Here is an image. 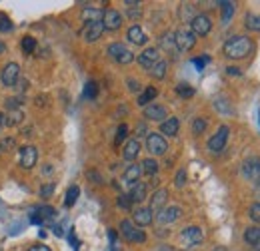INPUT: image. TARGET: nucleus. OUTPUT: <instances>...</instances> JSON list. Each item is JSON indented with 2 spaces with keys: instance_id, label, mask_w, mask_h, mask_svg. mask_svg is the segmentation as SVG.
<instances>
[{
  "instance_id": "nucleus-1",
  "label": "nucleus",
  "mask_w": 260,
  "mask_h": 251,
  "mask_svg": "<svg viewBox=\"0 0 260 251\" xmlns=\"http://www.w3.org/2000/svg\"><path fill=\"white\" fill-rule=\"evenodd\" d=\"M254 50V42L252 38L244 36V34H236V36H230L224 46H222V52L224 56L230 60H242V58H248Z\"/></svg>"
},
{
  "instance_id": "nucleus-2",
  "label": "nucleus",
  "mask_w": 260,
  "mask_h": 251,
  "mask_svg": "<svg viewBox=\"0 0 260 251\" xmlns=\"http://www.w3.org/2000/svg\"><path fill=\"white\" fill-rule=\"evenodd\" d=\"M118 229H120L122 237H124L126 241H130V243H144V241H146V233H144L142 229H138L130 220L120 221Z\"/></svg>"
},
{
  "instance_id": "nucleus-3",
  "label": "nucleus",
  "mask_w": 260,
  "mask_h": 251,
  "mask_svg": "<svg viewBox=\"0 0 260 251\" xmlns=\"http://www.w3.org/2000/svg\"><path fill=\"white\" fill-rule=\"evenodd\" d=\"M146 150L152 156H164L166 150H168V142L158 132H148V136H146Z\"/></svg>"
},
{
  "instance_id": "nucleus-4",
  "label": "nucleus",
  "mask_w": 260,
  "mask_h": 251,
  "mask_svg": "<svg viewBox=\"0 0 260 251\" xmlns=\"http://www.w3.org/2000/svg\"><path fill=\"white\" fill-rule=\"evenodd\" d=\"M174 44L178 52H190L196 46V36L188 28H180L174 32Z\"/></svg>"
},
{
  "instance_id": "nucleus-5",
  "label": "nucleus",
  "mask_w": 260,
  "mask_h": 251,
  "mask_svg": "<svg viewBox=\"0 0 260 251\" xmlns=\"http://www.w3.org/2000/svg\"><path fill=\"white\" fill-rule=\"evenodd\" d=\"M106 52H108V56H110L112 60H116L118 64L134 62V54L130 52L124 44H120V42H112V44L106 48Z\"/></svg>"
},
{
  "instance_id": "nucleus-6",
  "label": "nucleus",
  "mask_w": 260,
  "mask_h": 251,
  "mask_svg": "<svg viewBox=\"0 0 260 251\" xmlns=\"http://www.w3.org/2000/svg\"><path fill=\"white\" fill-rule=\"evenodd\" d=\"M204 239V233L198 225H188L180 231V241L184 243V247H194V245H200Z\"/></svg>"
},
{
  "instance_id": "nucleus-7",
  "label": "nucleus",
  "mask_w": 260,
  "mask_h": 251,
  "mask_svg": "<svg viewBox=\"0 0 260 251\" xmlns=\"http://www.w3.org/2000/svg\"><path fill=\"white\" fill-rule=\"evenodd\" d=\"M242 176L248 182L260 186V157H248L242 161Z\"/></svg>"
},
{
  "instance_id": "nucleus-8",
  "label": "nucleus",
  "mask_w": 260,
  "mask_h": 251,
  "mask_svg": "<svg viewBox=\"0 0 260 251\" xmlns=\"http://www.w3.org/2000/svg\"><path fill=\"white\" fill-rule=\"evenodd\" d=\"M18 78H20V66L16 62H8L0 72V80L6 88H14L18 84Z\"/></svg>"
},
{
  "instance_id": "nucleus-9",
  "label": "nucleus",
  "mask_w": 260,
  "mask_h": 251,
  "mask_svg": "<svg viewBox=\"0 0 260 251\" xmlns=\"http://www.w3.org/2000/svg\"><path fill=\"white\" fill-rule=\"evenodd\" d=\"M228 136H230V128H228V126H220V128L216 130V134L210 136V140H208V150L214 152V154H216V152H222V150L226 148Z\"/></svg>"
},
{
  "instance_id": "nucleus-10",
  "label": "nucleus",
  "mask_w": 260,
  "mask_h": 251,
  "mask_svg": "<svg viewBox=\"0 0 260 251\" xmlns=\"http://www.w3.org/2000/svg\"><path fill=\"white\" fill-rule=\"evenodd\" d=\"M38 161V150L34 146H22L18 150V163L22 170H32Z\"/></svg>"
},
{
  "instance_id": "nucleus-11",
  "label": "nucleus",
  "mask_w": 260,
  "mask_h": 251,
  "mask_svg": "<svg viewBox=\"0 0 260 251\" xmlns=\"http://www.w3.org/2000/svg\"><path fill=\"white\" fill-rule=\"evenodd\" d=\"M210 30H212V20L208 14H196L190 20V32L194 36H206Z\"/></svg>"
},
{
  "instance_id": "nucleus-12",
  "label": "nucleus",
  "mask_w": 260,
  "mask_h": 251,
  "mask_svg": "<svg viewBox=\"0 0 260 251\" xmlns=\"http://www.w3.org/2000/svg\"><path fill=\"white\" fill-rule=\"evenodd\" d=\"M102 26H104V30H118L122 26V14L118 10H114V8H106L104 16H102Z\"/></svg>"
},
{
  "instance_id": "nucleus-13",
  "label": "nucleus",
  "mask_w": 260,
  "mask_h": 251,
  "mask_svg": "<svg viewBox=\"0 0 260 251\" xmlns=\"http://www.w3.org/2000/svg\"><path fill=\"white\" fill-rule=\"evenodd\" d=\"M180 218H182V207H178V205H168V207H164V210H160L156 214V220H158V223H162V225L174 223V221L180 220Z\"/></svg>"
},
{
  "instance_id": "nucleus-14",
  "label": "nucleus",
  "mask_w": 260,
  "mask_h": 251,
  "mask_svg": "<svg viewBox=\"0 0 260 251\" xmlns=\"http://www.w3.org/2000/svg\"><path fill=\"white\" fill-rule=\"evenodd\" d=\"M144 118L150 120V122H160L162 124L164 120L168 118V112H166V108L160 106V104H148L144 108Z\"/></svg>"
},
{
  "instance_id": "nucleus-15",
  "label": "nucleus",
  "mask_w": 260,
  "mask_h": 251,
  "mask_svg": "<svg viewBox=\"0 0 260 251\" xmlns=\"http://www.w3.org/2000/svg\"><path fill=\"white\" fill-rule=\"evenodd\" d=\"M166 201H168V189H156L154 193H152V197H150V205H148V210L152 212V214H158L160 210L166 207Z\"/></svg>"
},
{
  "instance_id": "nucleus-16",
  "label": "nucleus",
  "mask_w": 260,
  "mask_h": 251,
  "mask_svg": "<svg viewBox=\"0 0 260 251\" xmlns=\"http://www.w3.org/2000/svg\"><path fill=\"white\" fill-rule=\"evenodd\" d=\"M152 220H154V214L148 207H138L132 214V223L138 225V227H148L152 223Z\"/></svg>"
},
{
  "instance_id": "nucleus-17",
  "label": "nucleus",
  "mask_w": 260,
  "mask_h": 251,
  "mask_svg": "<svg viewBox=\"0 0 260 251\" xmlns=\"http://www.w3.org/2000/svg\"><path fill=\"white\" fill-rule=\"evenodd\" d=\"M102 32H104L102 22H94V24H84V28L80 30V36L84 38V42H96L102 36Z\"/></svg>"
},
{
  "instance_id": "nucleus-18",
  "label": "nucleus",
  "mask_w": 260,
  "mask_h": 251,
  "mask_svg": "<svg viewBox=\"0 0 260 251\" xmlns=\"http://www.w3.org/2000/svg\"><path fill=\"white\" fill-rule=\"evenodd\" d=\"M138 64L142 66V68H146V70H150L154 64L158 62L160 58H158V48H146L142 54H138Z\"/></svg>"
},
{
  "instance_id": "nucleus-19",
  "label": "nucleus",
  "mask_w": 260,
  "mask_h": 251,
  "mask_svg": "<svg viewBox=\"0 0 260 251\" xmlns=\"http://www.w3.org/2000/svg\"><path fill=\"white\" fill-rule=\"evenodd\" d=\"M102 16H104V10L94 8V6H86L82 12H80V18L84 24H94V22H102Z\"/></svg>"
},
{
  "instance_id": "nucleus-20",
  "label": "nucleus",
  "mask_w": 260,
  "mask_h": 251,
  "mask_svg": "<svg viewBox=\"0 0 260 251\" xmlns=\"http://www.w3.org/2000/svg\"><path fill=\"white\" fill-rule=\"evenodd\" d=\"M244 241H246L252 249L260 251V227L258 225H252V227H246V229H244Z\"/></svg>"
},
{
  "instance_id": "nucleus-21",
  "label": "nucleus",
  "mask_w": 260,
  "mask_h": 251,
  "mask_svg": "<svg viewBox=\"0 0 260 251\" xmlns=\"http://www.w3.org/2000/svg\"><path fill=\"white\" fill-rule=\"evenodd\" d=\"M126 38H128V42L136 44V46H142V44L148 42V38H146L144 30H142L138 24H132V26H130L128 32H126Z\"/></svg>"
},
{
  "instance_id": "nucleus-22",
  "label": "nucleus",
  "mask_w": 260,
  "mask_h": 251,
  "mask_svg": "<svg viewBox=\"0 0 260 251\" xmlns=\"http://www.w3.org/2000/svg\"><path fill=\"white\" fill-rule=\"evenodd\" d=\"M140 154V142L136 140V138H132L128 140L126 144H124V148H122V157L126 159V161H132V159H136Z\"/></svg>"
},
{
  "instance_id": "nucleus-23",
  "label": "nucleus",
  "mask_w": 260,
  "mask_h": 251,
  "mask_svg": "<svg viewBox=\"0 0 260 251\" xmlns=\"http://www.w3.org/2000/svg\"><path fill=\"white\" fill-rule=\"evenodd\" d=\"M140 176H142V168H140L138 163H132V165H128V168L124 170L122 180H124L128 186H134V184L140 180Z\"/></svg>"
},
{
  "instance_id": "nucleus-24",
  "label": "nucleus",
  "mask_w": 260,
  "mask_h": 251,
  "mask_svg": "<svg viewBox=\"0 0 260 251\" xmlns=\"http://www.w3.org/2000/svg\"><path fill=\"white\" fill-rule=\"evenodd\" d=\"M180 130V120L178 118H166L160 124V136H176Z\"/></svg>"
},
{
  "instance_id": "nucleus-25",
  "label": "nucleus",
  "mask_w": 260,
  "mask_h": 251,
  "mask_svg": "<svg viewBox=\"0 0 260 251\" xmlns=\"http://www.w3.org/2000/svg\"><path fill=\"white\" fill-rule=\"evenodd\" d=\"M146 193H148V188H146V184H142V182H136L132 189H130V199H132V203H140V201H144L146 199Z\"/></svg>"
},
{
  "instance_id": "nucleus-26",
  "label": "nucleus",
  "mask_w": 260,
  "mask_h": 251,
  "mask_svg": "<svg viewBox=\"0 0 260 251\" xmlns=\"http://www.w3.org/2000/svg\"><path fill=\"white\" fill-rule=\"evenodd\" d=\"M156 96H158V90H156L154 86H148V88H146L142 94L138 96V102H136V104H138L140 108H146V106H148V104H150V102H152Z\"/></svg>"
},
{
  "instance_id": "nucleus-27",
  "label": "nucleus",
  "mask_w": 260,
  "mask_h": 251,
  "mask_svg": "<svg viewBox=\"0 0 260 251\" xmlns=\"http://www.w3.org/2000/svg\"><path fill=\"white\" fill-rule=\"evenodd\" d=\"M166 70H168V62H166V60H158V62L148 70V74H150L154 80H164V78H166Z\"/></svg>"
},
{
  "instance_id": "nucleus-28",
  "label": "nucleus",
  "mask_w": 260,
  "mask_h": 251,
  "mask_svg": "<svg viewBox=\"0 0 260 251\" xmlns=\"http://www.w3.org/2000/svg\"><path fill=\"white\" fill-rule=\"evenodd\" d=\"M140 168H142V174H146V176H150V178H154V176L158 174V161H156L154 157H146V159L140 163Z\"/></svg>"
},
{
  "instance_id": "nucleus-29",
  "label": "nucleus",
  "mask_w": 260,
  "mask_h": 251,
  "mask_svg": "<svg viewBox=\"0 0 260 251\" xmlns=\"http://www.w3.org/2000/svg\"><path fill=\"white\" fill-rule=\"evenodd\" d=\"M232 16H234V2H220V18H222V24L226 26L230 24V20H232Z\"/></svg>"
},
{
  "instance_id": "nucleus-30",
  "label": "nucleus",
  "mask_w": 260,
  "mask_h": 251,
  "mask_svg": "<svg viewBox=\"0 0 260 251\" xmlns=\"http://www.w3.org/2000/svg\"><path fill=\"white\" fill-rule=\"evenodd\" d=\"M244 26L250 32H260V14L248 12V14L244 16Z\"/></svg>"
},
{
  "instance_id": "nucleus-31",
  "label": "nucleus",
  "mask_w": 260,
  "mask_h": 251,
  "mask_svg": "<svg viewBox=\"0 0 260 251\" xmlns=\"http://www.w3.org/2000/svg\"><path fill=\"white\" fill-rule=\"evenodd\" d=\"M160 48L166 52H174L176 50V44H174V32H164L162 38H160Z\"/></svg>"
},
{
  "instance_id": "nucleus-32",
  "label": "nucleus",
  "mask_w": 260,
  "mask_h": 251,
  "mask_svg": "<svg viewBox=\"0 0 260 251\" xmlns=\"http://www.w3.org/2000/svg\"><path fill=\"white\" fill-rule=\"evenodd\" d=\"M78 195H80V188H78V186H70V188H68V191H66V197H64L66 207H72V205L76 203Z\"/></svg>"
},
{
  "instance_id": "nucleus-33",
  "label": "nucleus",
  "mask_w": 260,
  "mask_h": 251,
  "mask_svg": "<svg viewBox=\"0 0 260 251\" xmlns=\"http://www.w3.org/2000/svg\"><path fill=\"white\" fill-rule=\"evenodd\" d=\"M22 120H24V114H22V110H10V112H8V116L4 118V124L16 126V124H20Z\"/></svg>"
},
{
  "instance_id": "nucleus-34",
  "label": "nucleus",
  "mask_w": 260,
  "mask_h": 251,
  "mask_svg": "<svg viewBox=\"0 0 260 251\" xmlns=\"http://www.w3.org/2000/svg\"><path fill=\"white\" fill-rule=\"evenodd\" d=\"M214 108H216L218 112H222V114H232V108H230V104H228V100L224 96L214 98Z\"/></svg>"
},
{
  "instance_id": "nucleus-35",
  "label": "nucleus",
  "mask_w": 260,
  "mask_h": 251,
  "mask_svg": "<svg viewBox=\"0 0 260 251\" xmlns=\"http://www.w3.org/2000/svg\"><path fill=\"white\" fill-rule=\"evenodd\" d=\"M206 128H208L206 118H194V120H192V134H194V136H202V134L206 132Z\"/></svg>"
},
{
  "instance_id": "nucleus-36",
  "label": "nucleus",
  "mask_w": 260,
  "mask_h": 251,
  "mask_svg": "<svg viewBox=\"0 0 260 251\" xmlns=\"http://www.w3.org/2000/svg\"><path fill=\"white\" fill-rule=\"evenodd\" d=\"M20 46H22V52L24 54H32L34 50H36V40H34L32 36H24L22 42H20Z\"/></svg>"
},
{
  "instance_id": "nucleus-37",
  "label": "nucleus",
  "mask_w": 260,
  "mask_h": 251,
  "mask_svg": "<svg viewBox=\"0 0 260 251\" xmlns=\"http://www.w3.org/2000/svg\"><path fill=\"white\" fill-rule=\"evenodd\" d=\"M176 94L180 96V98H192V96H194V88H192L190 84H184V82H182V84L176 86Z\"/></svg>"
},
{
  "instance_id": "nucleus-38",
  "label": "nucleus",
  "mask_w": 260,
  "mask_h": 251,
  "mask_svg": "<svg viewBox=\"0 0 260 251\" xmlns=\"http://www.w3.org/2000/svg\"><path fill=\"white\" fill-rule=\"evenodd\" d=\"M36 214L46 221V220H50V218H54V216H56V210H54V207H50V205H40V207L36 210Z\"/></svg>"
},
{
  "instance_id": "nucleus-39",
  "label": "nucleus",
  "mask_w": 260,
  "mask_h": 251,
  "mask_svg": "<svg viewBox=\"0 0 260 251\" xmlns=\"http://www.w3.org/2000/svg\"><path fill=\"white\" fill-rule=\"evenodd\" d=\"M126 136H128V126L126 124H120L118 126V130H116V140H114V146L118 148L124 140H126Z\"/></svg>"
},
{
  "instance_id": "nucleus-40",
  "label": "nucleus",
  "mask_w": 260,
  "mask_h": 251,
  "mask_svg": "<svg viewBox=\"0 0 260 251\" xmlns=\"http://www.w3.org/2000/svg\"><path fill=\"white\" fill-rule=\"evenodd\" d=\"M96 96H98V84L96 82H86V86H84V98L94 100Z\"/></svg>"
},
{
  "instance_id": "nucleus-41",
  "label": "nucleus",
  "mask_w": 260,
  "mask_h": 251,
  "mask_svg": "<svg viewBox=\"0 0 260 251\" xmlns=\"http://www.w3.org/2000/svg\"><path fill=\"white\" fill-rule=\"evenodd\" d=\"M248 218L254 221V223H258L260 225V201L252 203V205L248 207Z\"/></svg>"
},
{
  "instance_id": "nucleus-42",
  "label": "nucleus",
  "mask_w": 260,
  "mask_h": 251,
  "mask_svg": "<svg viewBox=\"0 0 260 251\" xmlns=\"http://www.w3.org/2000/svg\"><path fill=\"white\" fill-rule=\"evenodd\" d=\"M20 100H22V98H18V96H14V98H6V102H4L6 110H8V112H10V110H20V106H22Z\"/></svg>"
},
{
  "instance_id": "nucleus-43",
  "label": "nucleus",
  "mask_w": 260,
  "mask_h": 251,
  "mask_svg": "<svg viewBox=\"0 0 260 251\" xmlns=\"http://www.w3.org/2000/svg\"><path fill=\"white\" fill-rule=\"evenodd\" d=\"M16 148V142H14V138H4L2 142H0V154H4V152H10V150H14Z\"/></svg>"
},
{
  "instance_id": "nucleus-44",
  "label": "nucleus",
  "mask_w": 260,
  "mask_h": 251,
  "mask_svg": "<svg viewBox=\"0 0 260 251\" xmlns=\"http://www.w3.org/2000/svg\"><path fill=\"white\" fill-rule=\"evenodd\" d=\"M10 30H12V22H10V18H8L6 14L0 12V32H10Z\"/></svg>"
},
{
  "instance_id": "nucleus-45",
  "label": "nucleus",
  "mask_w": 260,
  "mask_h": 251,
  "mask_svg": "<svg viewBox=\"0 0 260 251\" xmlns=\"http://www.w3.org/2000/svg\"><path fill=\"white\" fill-rule=\"evenodd\" d=\"M174 184H176V188H184V184H186V172H184V170H178V172H176Z\"/></svg>"
},
{
  "instance_id": "nucleus-46",
  "label": "nucleus",
  "mask_w": 260,
  "mask_h": 251,
  "mask_svg": "<svg viewBox=\"0 0 260 251\" xmlns=\"http://www.w3.org/2000/svg\"><path fill=\"white\" fill-rule=\"evenodd\" d=\"M118 205H120L122 210H130V207H132V199H130V195L120 193V195H118Z\"/></svg>"
},
{
  "instance_id": "nucleus-47",
  "label": "nucleus",
  "mask_w": 260,
  "mask_h": 251,
  "mask_svg": "<svg viewBox=\"0 0 260 251\" xmlns=\"http://www.w3.org/2000/svg\"><path fill=\"white\" fill-rule=\"evenodd\" d=\"M52 191H54V184H46V186H42V188H40L38 195H40V197H50V195H52Z\"/></svg>"
},
{
  "instance_id": "nucleus-48",
  "label": "nucleus",
  "mask_w": 260,
  "mask_h": 251,
  "mask_svg": "<svg viewBox=\"0 0 260 251\" xmlns=\"http://www.w3.org/2000/svg\"><path fill=\"white\" fill-rule=\"evenodd\" d=\"M126 84H128L130 92H140V84H138V80H134V78H128V80H126Z\"/></svg>"
},
{
  "instance_id": "nucleus-49",
  "label": "nucleus",
  "mask_w": 260,
  "mask_h": 251,
  "mask_svg": "<svg viewBox=\"0 0 260 251\" xmlns=\"http://www.w3.org/2000/svg\"><path fill=\"white\" fill-rule=\"evenodd\" d=\"M208 60H210L208 56H202V58H194V60H192V64H194L198 70H202V68H204V64L208 62Z\"/></svg>"
},
{
  "instance_id": "nucleus-50",
  "label": "nucleus",
  "mask_w": 260,
  "mask_h": 251,
  "mask_svg": "<svg viewBox=\"0 0 260 251\" xmlns=\"http://www.w3.org/2000/svg\"><path fill=\"white\" fill-rule=\"evenodd\" d=\"M226 74H228V76H240L242 72H240V68H236V66H228Z\"/></svg>"
},
{
  "instance_id": "nucleus-51",
  "label": "nucleus",
  "mask_w": 260,
  "mask_h": 251,
  "mask_svg": "<svg viewBox=\"0 0 260 251\" xmlns=\"http://www.w3.org/2000/svg\"><path fill=\"white\" fill-rule=\"evenodd\" d=\"M140 14H142V10H140V6H136V10H134V8H128V16H130V18H132V20H134V18H138Z\"/></svg>"
},
{
  "instance_id": "nucleus-52",
  "label": "nucleus",
  "mask_w": 260,
  "mask_h": 251,
  "mask_svg": "<svg viewBox=\"0 0 260 251\" xmlns=\"http://www.w3.org/2000/svg\"><path fill=\"white\" fill-rule=\"evenodd\" d=\"M138 136H148V132H146V124L136 126V138H138Z\"/></svg>"
},
{
  "instance_id": "nucleus-53",
  "label": "nucleus",
  "mask_w": 260,
  "mask_h": 251,
  "mask_svg": "<svg viewBox=\"0 0 260 251\" xmlns=\"http://www.w3.org/2000/svg\"><path fill=\"white\" fill-rule=\"evenodd\" d=\"M86 176H88V178H90V180H94V184H102V178H100V176H98L96 172H88V174H86Z\"/></svg>"
},
{
  "instance_id": "nucleus-54",
  "label": "nucleus",
  "mask_w": 260,
  "mask_h": 251,
  "mask_svg": "<svg viewBox=\"0 0 260 251\" xmlns=\"http://www.w3.org/2000/svg\"><path fill=\"white\" fill-rule=\"evenodd\" d=\"M70 243H72L74 251H78V241H76V237H74V231H70Z\"/></svg>"
},
{
  "instance_id": "nucleus-55",
  "label": "nucleus",
  "mask_w": 260,
  "mask_h": 251,
  "mask_svg": "<svg viewBox=\"0 0 260 251\" xmlns=\"http://www.w3.org/2000/svg\"><path fill=\"white\" fill-rule=\"evenodd\" d=\"M28 251H50V249H48V245H32Z\"/></svg>"
},
{
  "instance_id": "nucleus-56",
  "label": "nucleus",
  "mask_w": 260,
  "mask_h": 251,
  "mask_svg": "<svg viewBox=\"0 0 260 251\" xmlns=\"http://www.w3.org/2000/svg\"><path fill=\"white\" fill-rule=\"evenodd\" d=\"M52 229H54V233H56V235H58V237H60V235H62V227H60V225H54V227H52Z\"/></svg>"
},
{
  "instance_id": "nucleus-57",
  "label": "nucleus",
  "mask_w": 260,
  "mask_h": 251,
  "mask_svg": "<svg viewBox=\"0 0 260 251\" xmlns=\"http://www.w3.org/2000/svg\"><path fill=\"white\" fill-rule=\"evenodd\" d=\"M4 50H6V46H4V42H0V54H4Z\"/></svg>"
},
{
  "instance_id": "nucleus-58",
  "label": "nucleus",
  "mask_w": 260,
  "mask_h": 251,
  "mask_svg": "<svg viewBox=\"0 0 260 251\" xmlns=\"http://www.w3.org/2000/svg\"><path fill=\"white\" fill-rule=\"evenodd\" d=\"M2 124H4V114L0 112V128H2Z\"/></svg>"
},
{
  "instance_id": "nucleus-59",
  "label": "nucleus",
  "mask_w": 260,
  "mask_h": 251,
  "mask_svg": "<svg viewBox=\"0 0 260 251\" xmlns=\"http://www.w3.org/2000/svg\"><path fill=\"white\" fill-rule=\"evenodd\" d=\"M212 251H228V249H226V247H214Z\"/></svg>"
}]
</instances>
